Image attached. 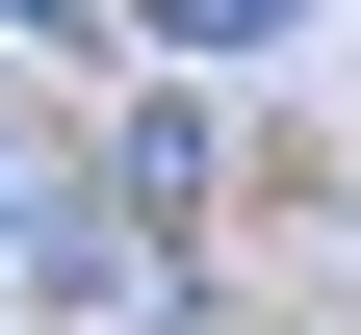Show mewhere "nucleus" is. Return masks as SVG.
Wrapping results in <instances>:
<instances>
[{"label":"nucleus","instance_id":"1","mask_svg":"<svg viewBox=\"0 0 361 335\" xmlns=\"http://www.w3.org/2000/svg\"><path fill=\"white\" fill-rule=\"evenodd\" d=\"M155 26H180V52H258V26H284V0H155Z\"/></svg>","mask_w":361,"mask_h":335}]
</instances>
